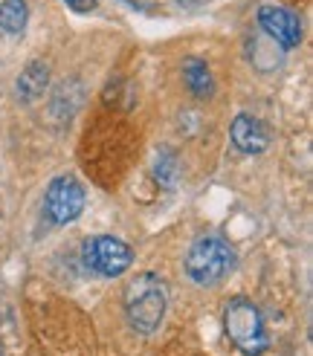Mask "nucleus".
<instances>
[{
    "mask_svg": "<svg viewBox=\"0 0 313 356\" xmlns=\"http://www.w3.org/2000/svg\"><path fill=\"white\" fill-rule=\"evenodd\" d=\"M223 330L226 336L232 339V345L247 353V356H258L264 353L270 339H267V330H264V318H261V310L252 305L250 298H232L223 310Z\"/></svg>",
    "mask_w": 313,
    "mask_h": 356,
    "instance_id": "nucleus-2",
    "label": "nucleus"
},
{
    "mask_svg": "<svg viewBox=\"0 0 313 356\" xmlns=\"http://www.w3.org/2000/svg\"><path fill=\"white\" fill-rule=\"evenodd\" d=\"M258 26L270 35L282 49H296L302 44V24L290 9L284 6H261L258 9Z\"/></svg>",
    "mask_w": 313,
    "mask_h": 356,
    "instance_id": "nucleus-6",
    "label": "nucleus"
},
{
    "mask_svg": "<svg viewBox=\"0 0 313 356\" xmlns=\"http://www.w3.org/2000/svg\"><path fill=\"white\" fill-rule=\"evenodd\" d=\"M183 81L191 90V96L198 99H209L215 93V79H212V70L203 58H186L183 61Z\"/></svg>",
    "mask_w": 313,
    "mask_h": 356,
    "instance_id": "nucleus-9",
    "label": "nucleus"
},
{
    "mask_svg": "<svg viewBox=\"0 0 313 356\" xmlns=\"http://www.w3.org/2000/svg\"><path fill=\"white\" fill-rule=\"evenodd\" d=\"M177 163H174V154L171 151H160V159H156V180H160L166 188H174L177 183Z\"/></svg>",
    "mask_w": 313,
    "mask_h": 356,
    "instance_id": "nucleus-11",
    "label": "nucleus"
},
{
    "mask_svg": "<svg viewBox=\"0 0 313 356\" xmlns=\"http://www.w3.org/2000/svg\"><path fill=\"white\" fill-rule=\"evenodd\" d=\"M84 203H87L84 186L70 174L56 177L44 194V211L56 226H67V223L79 220L84 211Z\"/></svg>",
    "mask_w": 313,
    "mask_h": 356,
    "instance_id": "nucleus-4",
    "label": "nucleus"
},
{
    "mask_svg": "<svg viewBox=\"0 0 313 356\" xmlns=\"http://www.w3.org/2000/svg\"><path fill=\"white\" fill-rule=\"evenodd\" d=\"M235 266V252L232 246L218 235H206L191 243L186 255V275L200 284V287H212L226 273Z\"/></svg>",
    "mask_w": 313,
    "mask_h": 356,
    "instance_id": "nucleus-3",
    "label": "nucleus"
},
{
    "mask_svg": "<svg viewBox=\"0 0 313 356\" xmlns=\"http://www.w3.org/2000/svg\"><path fill=\"white\" fill-rule=\"evenodd\" d=\"M122 305H125L128 325L136 333H154L163 325L166 307H168L166 281L154 273H143L131 278L125 287V296H122Z\"/></svg>",
    "mask_w": 313,
    "mask_h": 356,
    "instance_id": "nucleus-1",
    "label": "nucleus"
},
{
    "mask_svg": "<svg viewBox=\"0 0 313 356\" xmlns=\"http://www.w3.org/2000/svg\"><path fill=\"white\" fill-rule=\"evenodd\" d=\"M29 21L26 0H0V29L6 35H21Z\"/></svg>",
    "mask_w": 313,
    "mask_h": 356,
    "instance_id": "nucleus-10",
    "label": "nucleus"
},
{
    "mask_svg": "<svg viewBox=\"0 0 313 356\" xmlns=\"http://www.w3.org/2000/svg\"><path fill=\"white\" fill-rule=\"evenodd\" d=\"M84 264L104 278H116L134 264V252L125 241L102 235V238H93L84 243Z\"/></svg>",
    "mask_w": 313,
    "mask_h": 356,
    "instance_id": "nucleus-5",
    "label": "nucleus"
},
{
    "mask_svg": "<svg viewBox=\"0 0 313 356\" xmlns=\"http://www.w3.org/2000/svg\"><path fill=\"white\" fill-rule=\"evenodd\" d=\"M17 96H21L24 102H35V99H41L47 93V87H49V67L44 61H32L21 76H17Z\"/></svg>",
    "mask_w": 313,
    "mask_h": 356,
    "instance_id": "nucleus-8",
    "label": "nucleus"
},
{
    "mask_svg": "<svg viewBox=\"0 0 313 356\" xmlns=\"http://www.w3.org/2000/svg\"><path fill=\"white\" fill-rule=\"evenodd\" d=\"M0 356H3V353H0Z\"/></svg>",
    "mask_w": 313,
    "mask_h": 356,
    "instance_id": "nucleus-13",
    "label": "nucleus"
},
{
    "mask_svg": "<svg viewBox=\"0 0 313 356\" xmlns=\"http://www.w3.org/2000/svg\"><path fill=\"white\" fill-rule=\"evenodd\" d=\"M64 3L70 6V9H76V12H93L99 3L96 0H64Z\"/></svg>",
    "mask_w": 313,
    "mask_h": 356,
    "instance_id": "nucleus-12",
    "label": "nucleus"
},
{
    "mask_svg": "<svg viewBox=\"0 0 313 356\" xmlns=\"http://www.w3.org/2000/svg\"><path fill=\"white\" fill-rule=\"evenodd\" d=\"M230 136H232V145L241 151V154H261L267 151L270 145V131L267 124L261 122L258 116H250V113H238L232 128H230Z\"/></svg>",
    "mask_w": 313,
    "mask_h": 356,
    "instance_id": "nucleus-7",
    "label": "nucleus"
}]
</instances>
